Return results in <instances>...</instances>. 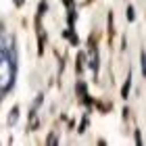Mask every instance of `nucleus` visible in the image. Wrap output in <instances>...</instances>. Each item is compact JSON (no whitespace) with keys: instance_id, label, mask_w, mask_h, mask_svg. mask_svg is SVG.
Here are the masks:
<instances>
[{"instance_id":"obj_1","label":"nucleus","mask_w":146,"mask_h":146,"mask_svg":"<svg viewBox=\"0 0 146 146\" xmlns=\"http://www.w3.org/2000/svg\"><path fill=\"white\" fill-rule=\"evenodd\" d=\"M15 73H17V52L15 48H9L6 56L0 61V92H6L15 84Z\"/></svg>"},{"instance_id":"obj_2","label":"nucleus","mask_w":146,"mask_h":146,"mask_svg":"<svg viewBox=\"0 0 146 146\" xmlns=\"http://www.w3.org/2000/svg\"><path fill=\"white\" fill-rule=\"evenodd\" d=\"M13 46V38L9 36H4V34H0V61L6 56V52H9V48Z\"/></svg>"},{"instance_id":"obj_3","label":"nucleus","mask_w":146,"mask_h":146,"mask_svg":"<svg viewBox=\"0 0 146 146\" xmlns=\"http://www.w3.org/2000/svg\"><path fill=\"white\" fill-rule=\"evenodd\" d=\"M17 119H19V107H15V109L9 113V125H15Z\"/></svg>"},{"instance_id":"obj_4","label":"nucleus","mask_w":146,"mask_h":146,"mask_svg":"<svg viewBox=\"0 0 146 146\" xmlns=\"http://www.w3.org/2000/svg\"><path fill=\"white\" fill-rule=\"evenodd\" d=\"M129 82H131V77L127 75V82H125V86H123V96H127V92H129Z\"/></svg>"},{"instance_id":"obj_5","label":"nucleus","mask_w":146,"mask_h":146,"mask_svg":"<svg viewBox=\"0 0 146 146\" xmlns=\"http://www.w3.org/2000/svg\"><path fill=\"white\" fill-rule=\"evenodd\" d=\"M142 73L146 75V54H142Z\"/></svg>"},{"instance_id":"obj_6","label":"nucleus","mask_w":146,"mask_h":146,"mask_svg":"<svg viewBox=\"0 0 146 146\" xmlns=\"http://www.w3.org/2000/svg\"><path fill=\"white\" fill-rule=\"evenodd\" d=\"M127 19H129V21H131V19H134V9H131V6L127 9Z\"/></svg>"},{"instance_id":"obj_7","label":"nucleus","mask_w":146,"mask_h":146,"mask_svg":"<svg viewBox=\"0 0 146 146\" xmlns=\"http://www.w3.org/2000/svg\"><path fill=\"white\" fill-rule=\"evenodd\" d=\"M15 2H17V4H21V2H23V0H15Z\"/></svg>"}]
</instances>
